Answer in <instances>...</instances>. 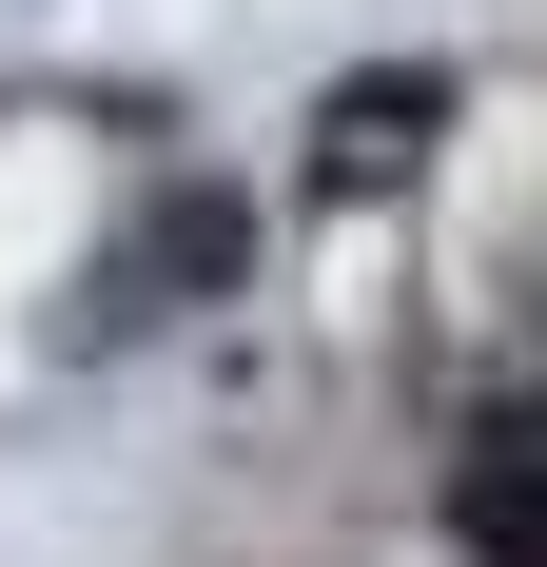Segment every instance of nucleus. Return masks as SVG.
Listing matches in <instances>:
<instances>
[{
  "label": "nucleus",
  "instance_id": "obj_3",
  "mask_svg": "<svg viewBox=\"0 0 547 567\" xmlns=\"http://www.w3.org/2000/svg\"><path fill=\"white\" fill-rule=\"evenodd\" d=\"M469 528H489V567H547V470H469Z\"/></svg>",
  "mask_w": 547,
  "mask_h": 567
},
{
  "label": "nucleus",
  "instance_id": "obj_1",
  "mask_svg": "<svg viewBox=\"0 0 547 567\" xmlns=\"http://www.w3.org/2000/svg\"><path fill=\"white\" fill-rule=\"evenodd\" d=\"M431 117H450V79H431V59H391V79H352V99H332L313 176H411V157H431Z\"/></svg>",
  "mask_w": 547,
  "mask_h": 567
},
{
  "label": "nucleus",
  "instance_id": "obj_2",
  "mask_svg": "<svg viewBox=\"0 0 547 567\" xmlns=\"http://www.w3.org/2000/svg\"><path fill=\"white\" fill-rule=\"evenodd\" d=\"M235 255H255V196H216V176H196V196H157V235H137V275H157V293H216Z\"/></svg>",
  "mask_w": 547,
  "mask_h": 567
}]
</instances>
